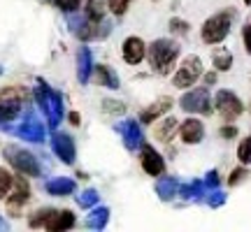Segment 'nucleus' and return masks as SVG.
Listing matches in <instances>:
<instances>
[{"label": "nucleus", "mask_w": 251, "mask_h": 232, "mask_svg": "<svg viewBox=\"0 0 251 232\" xmlns=\"http://www.w3.org/2000/svg\"><path fill=\"white\" fill-rule=\"evenodd\" d=\"M14 135L24 137L28 142H42V139H45V125L40 123V121H35V118H28V121H24V123L14 130Z\"/></svg>", "instance_id": "f8f14e48"}, {"label": "nucleus", "mask_w": 251, "mask_h": 232, "mask_svg": "<svg viewBox=\"0 0 251 232\" xmlns=\"http://www.w3.org/2000/svg\"><path fill=\"white\" fill-rule=\"evenodd\" d=\"M233 19H235L233 9H224V12L214 14L212 19H207L205 26H202V40H205L207 45H219V42H224L226 35H228V30H230Z\"/></svg>", "instance_id": "7ed1b4c3"}, {"label": "nucleus", "mask_w": 251, "mask_h": 232, "mask_svg": "<svg viewBox=\"0 0 251 232\" xmlns=\"http://www.w3.org/2000/svg\"><path fill=\"white\" fill-rule=\"evenodd\" d=\"M28 200H30V188H28V181L24 177H14V184H12V193L7 197V214L9 216H19V211L24 209Z\"/></svg>", "instance_id": "0eeeda50"}, {"label": "nucleus", "mask_w": 251, "mask_h": 232, "mask_svg": "<svg viewBox=\"0 0 251 232\" xmlns=\"http://www.w3.org/2000/svg\"><path fill=\"white\" fill-rule=\"evenodd\" d=\"M72 190H75V181H72V179L58 177V179L47 181V193H49V195H70Z\"/></svg>", "instance_id": "6ab92c4d"}, {"label": "nucleus", "mask_w": 251, "mask_h": 232, "mask_svg": "<svg viewBox=\"0 0 251 232\" xmlns=\"http://www.w3.org/2000/svg\"><path fill=\"white\" fill-rule=\"evenodd\" d=\"M91 68H93V61H91V51L86 49V46H81L79 54H77V77H79L81 84H86V81H89Z\"/></svg>", "instance_id": "a211bd4d"}, {"label": "nucleus", "mask_w": 251, "mask_h": 232, "mask_svg": "<svg viewBox=\"0 0 251 232\" xmlns=\"http://www.w3.org/2000/svg\"><path fill=\"white\" fill-rule=\"evenodd\" d=\"M70 123L72 125H79V114H77V112H72V114H70Z\"/></svg>", "instance_id": "c9c22d12"}, {"label": "nucleus", "mask_w": 251, "mask_h": 232, "mask_svg": "<svg viewBox=\"0 0 251 232\" xmlns=\"http://www.w3.org/2000/svg\"><path fill=\"white\" fill-rule=\"evenodd\" d=\"M247 2H251V0H247Z\"/></svg>", "instance_id": "58836bf2"}, {"label": "nucleus", "mask_w": 251, "mask_h": 232, "mask_svg": "<svg viewBox=\"0 0 251 232\" xmlns=\"http://www.w3.org/2000/svg\"><path fill=\"white\" fill-rule=\"evenodd\" d=\"M119 133L124 135V142L128 149H137L140 144H142V133H140V128L135 121H126V123L119 125Z\"/></svg>", "instance_id": "dca6fc26"}, {"label": "nucleus", "mask_w": 251, "mask_h": 232, "mask_svg": "<svg viewBox=\"0 0 251 232\" xmlns=\"http://www.w3.org/2000/svg\"><path fill=\"white\" fill-rule=\"evenodd\" d=\"M149 63H151L153 72L158 74H168L172 70V63L177 61L179 56V46L175 45L172 40H156L149 45Z\"/></svg>", "instance_id": "f257e3e1"}, {"label": "nucleus", "mask_w": 251, "mask_h": 232, "mask_svg": "<svg viewBox=\"0 0 251 232\" xmlns=\"http://www.w3.org/2000/svg\"><path fill=\"white\" fill-rule=\"evenodd\" d=\"M212 61H214V65L219 70H228V68L233 65V56L228 54L226 49H216L214 56H212Z\"/></svg>", "instance_id": "b1692460"}, {"label": "nucleus", "mask_w": 251, "mask_h": 232, "mask_svg": "<svg viewBox=\"0 0 251 232\" xmlns=\"http://www.w3.org/2000/svg\"><path fill=\"white\" fill-rule=\"evenodd\" d=\"M28 100V91L21 86H7L0 91V123L14 121Z\"/></svg>", "instance_id": "f03ea898"}, {"label": "nucleus", "mask_w": 251, "mask_h": 232, "mask_svg": "<svg viewBox=\"0 0 251 232\" xmlns=\"http://www.w3.org/2000/svg\"><path fill=\"white\" fill-rule=\"evenodd\" d=\"M147 56V45L140 37H128L124 42V61L128 65H137L142 63V58Z\"/></svg>", "instance_id": "9b49d317"}, {"label": "nucleus", "mask_w": 251, "mask_h": 232, "mask_svg": "<svg viewBox=\"0 0 251 232\" xmlns=\"http://www.w3.org/2000/svg\"><path fill=\"white\" fill-rule=\"evenodd\" d=\"M181 107L186 112H200V114H207L209 112V95H207L205 89H198V91H191L181 98Z\"/></svg>", "instance_id": "1a4fd4ad"}, {"label": "nucleus", "mask_w": 251, "mask_h": 232, "mask_svg": "<svg viewBox=\"0 0 251 232\" xmlns=\"http://www.w3.org/2000/svg\"><path fill=\"white\" fill-rule=\"evenodd\" d=\"M51 146H54V153L61 158L63 162H75V142H72V137L70 135H65V133H56L54 135V139H51Z\"/></svg>", "instance_id": "9d476101"}, {"label": "nucleus", "mask_w": 251, "mask_h": 232, "mask_svg": "<svg viewBox=\"0 0 251 232\" xmlns=\"http://www.w3.org/2000/svg\"><path fill=\"white\" fill-rule=\"evenodd\" d=\"M96 202H98V193H96V190H84V193L79 195V205L81 207H93Z\"/></svg>", "instance_id": "c85d7f7f"}, {"label": "nucleus", "mask_w": 251, "mask_h": 232, "mask_svg": "<svg viewBox=\"0 0 251 232\" xmlns=\"http://www.w3.org/2000/svg\"><path fill=\"white\" fill-rule=\"evenodd\" d=\"M130 7V0H109V9H112V14H126V9Z\"/></svg>", "instance_id": "bb28decb"}, {"label": "nucleus", "mask_w": 251, "mask_h": 232, "mask_svg": "<svg viewBox=\"0 0 251 232\" xmlns=\"http://www.w3.org/2000/svg\"><path fill=\"white\" fill-rule=\"evenodd\" d=\"M237 158L247 165V162H251V139H244L242 144H240V151H237Z\"/></svg>", "instance_id": "cd10ccee"}, {"label": "nucleus", "mask_w": 251, "mask_h": 232, "mask_svg": "<svg viewBox=\"0 0 251 232\" xmlns=\"http://www.w3.org/2000/svg\"><path fill=\"white\" fill-rule=\"evenodd\" d=\"M200 72H202V63H200V58L188 56L186 61L181 63L179 70L175 72V86H177V89H188V86H193L196 79L200 77Z\"/></svg>", "instance_id": "423d86ee"}, {"label": "nucleus", "mask_w": 251, "mask_h": 232, "mask_svg": "<svg viewBox=\"0 0 251 232\" xmlns=\"http://www.w3.org/2000/svg\"><path fill=\"white\" fill-rule=\"evenodd\" d=\"M81 0H63V9L65 12H75V9H79Z\"/></svg>", "instance_id": "7c9ffc66"}, {"label": "nucleus", "mask_w": 251, "mask_h": 232, "mask_svg": "<svg viewBox=\"0 0 251 232\" xmlns=\"http://www.w3.org/2000/svg\"><path fill=\"white\" fill-rule=\"evenodd\" d=\"M172 186H175L172 181H161V184H158V193H161L163 197H170L172 195Z\"/></svg>", "instance_id": "c756f323"}, {"label": "nucleus", "mask_w": 251, "mask_h": 232, "mask_svg": "<svg viewBox=\"0 0 251 232\" xmlns=\"http://www.w3.org/2000/svg\"><path fill=\"white\" fill-rule=\"evenodd\" d=\"M216 109H219V114L224 116V121H235L237 116L242 114V102L230 91H221L216 95Z\"/></svg>", "instance_id": "6e6552de"}, {"label": "nucleus", "mask_w": 251, "mask_h": 232, "mask_svg": "<svg viewBox=\"0 0 251 232\" xmlns=\"http://www.w3.org/2000/svg\"><path fill=\"white\" fill-rule=\"evenodd\" d=\"M72 225H75V214L65 209V211H54V214L49 216V221L45 223V228L51 232H61V230L72 228Z\"/></svg>", "instance_id": "2eb2a0df"}, {"label": "nucleus", "mask_w": 251, "mask_h": 232, "mask_svg": "<svg viewBox=\"0 0 251 232\" xmlns=\"http://www.w3.org/2000/svg\"><path fill=\"white\" fill-rule=\"evenodd\" d=\"M5 158H7V162L14 170H19L21 174H26V177H40V172H42L35 156L24 151V149H19V146H14V144L5 149Z\"/></svg>", "instance_id": "39448f33"}, {"label": "nucleus", "mask_w": 251, "mask_h": 232, "mask_svg": "<svg viewBox=\"0 0 251 232\" xmlns=\"http://www.w3.org/2000/svg\"><path fill=\"white\" fill-rule=\"evenodd\" d=\"M93 79H96V84H100V86H109V89H117L119 86L117 74L109 70L107 65H98L96 72H93Z\"/></svg>", "instance_id": "aec40b11"}, {"label": "nucleus", "mask_w": 251, "mask_h": 232, "mask_svg": "<svg viewBox=\"0 0 251 232\" xmlns=\"http://www.w3.org/2000/svg\"><path fill=\"white\" fill-rule=\"evenodd\" d=\"M175 130H177V118L168 116V118H163L161 123H158V128L153 130V135H156L161 142H170V137L175 135Z\"/></svg>", "instance_id": "412c9836"}, {"label": "nucleus", "mask_w": 251, "mask_h": 232, "mask_svg": "<svg viewBox=\"0 0 251 232\" xmlns=\"http://www.w3.org/2000/svg\"><path fill=\"white\" fill-rule=\"evenodd\" d=\"M244 45H247V51L251 54V23L244 26Z\"/></svg>", "instance_id": "2f4dec72"}, {"label": "nucleus", "mask_w": 251, "mask_h": 232, "mask_svg": "<svg viewBox=\"0 0 251 232\" xmlns=\"http://www.w3.org/2000/svg\"><path fill=\"white\" fill-rule=\"evenodd\" d=\"M170 26H172V30H179V33H186V23H184V21H177V19H175V21L170 23Z\"/></svg>", "instance_id": "72a5a7b5"}, {"label": "nucleus", "mask_w": 251, "mask_h": 232, "mask_svg": "<svg viewBox=\"0 0 251 232\" xmlns=\"http://www.w3.org/2000/svg\"><path fill=\"white\" fill-rule=\"evenodd\" d=\"M5 228H7V225H5V221H0V230H5Z\"/></svg>", "instance_id": "4c0bfd02"}, {"label": "nucleus", "mask_w": 251, "mask_h": 232, "mask_svg": "<svg viewBox=\"0 0 251 232\" xmlns=\"http://www.w3.org/2000/svg\"><path fill=\"white\" fill-rule=\"evenodd\" d=\"M244 177H247V172H244V170H237L235 174H230V184H240Z\"/></svg>", "instance_id": "473e14b6"}, {"label": "nucleus", "mask_w": 251, "mask_h": 232, "mask_svg": "<svg viewBox=\"0 0 251 232\" xmlns=\"http://www.w3.org/2000/svg\"><path fill=\"white\" fill-rule=\"evenodd\" d=\"M142 167H144V172L151 174V177L163 174V158L153 151L151 146H142Z\"/></svg>", "instance_id": "4468645a"}, {"label": "nucleus", "mask_w": 251, "mask_h": 232, "mask_svg": "<svg viewBox=\"0 0 251 232\" xmlns=\"http://www.w3.org/2000/svg\"><path fill=\"white\" fill-rule=\"evenodd\" d=\"M12 184H14V177L5 167H0V197H5L12 190Z\"/></svg>", "instance_id": "a878e982"}, {"label": "nucleus", "mask_w": 251, "mask_h": 232, "mask_svg": "<svg viewBox=\"0 0 251 232\" xmlns=\"http://www.w3.org/2000/svg\"><path fill=\"white\" fill-rule=\"evenodd\" d=\"M49 2H54V5H61L63 7V0H49Z\"/></svg>", "instance_id": "e433bc0d"}, {"label": "nucleus", "mask_w": 251, "mask_h": 232, "mask_svg": "<svg viewBox=\"0 0 251 232\" xmlns=\"http://www.w3.org/2000/svg\"><path fill=\"white\" fill-rule=\"evenodd\" d=\"M84 17L93 21V23H100L102 17H105V9H102V0H89L86 2V14Z\"/></svg>", "instance_id": "4be33fe9"}, {"label": "nucleus", "mask_w": 251, "mask_h": 232, "mask_svg": "<svg viewBox=\"0 0 251 232\" xmlns=\"http://www.w3.org/2000/svg\"><path fill=\"white\" fill-rule=\"evenodd\" d=\"M35 98L37 102H40V107H42V112L47 114V118H49V123L58 125L63 118V102H61V95L58 93H54V91L47 86L45 81H37L35 86Z\"/></svg>", "instance_id": "20e7f679"}, {"label": "nucleus", "mask_w": 251, "mask_h": 232, "mask_svg": "<svg viewBox=\"0 0 251 232\" xmlns=\"http://www.w3.org/2000/svg\"><path fill=\"white\" fill-rule=\"evenodd\" d=\"M221 135H224V137H235V135H237V130H235V128H224V130H221Z\"/></svg>", "instance_id": "f704fd0d"}, {"label": "nucleus", "mask_w": 251, "mask_h": 232, "mask_svg": "<svg viewBox=\"0 0 251 232\" xmlns=\"http://www.w3.org/2000/svg\"><path fill=\"white\" fill-rule=\"evenodd\" d=\"M170 107H172V100L170 98H161L158 102H153L151 107L144 109L142 114H140V121H142V123H151V121H156L158 116L165 114Z\"/></svg>", "instance_id": "f3484780"}, {"label": "nucleus", "mask_w": 251, "mask_h": 232, "mask_svg": "<svg viewBox=\"0 0 251 232\" xmlns=\"http://www.w3.org/2000/svg\"><path fill=\"white\" fill-rule=\"evenodd\" d=\"M179 135L186 144H198L202 139V135H205V128H202V123H200L198 118H188V121L181 123Z\"/></svg>", "instance_id": "ddd939ff"}, {"label": "nucleus", "mask_w": 251, "mask_h": 232, "mask_svg": "<svg viewBox=\"0 0 251 232\" xmlns=\"http://www.w3.org/2000/svg\"><path fill=\"white\" fill-rule=\"evenodd\" d=\"M51 214H54V209H40V211H35V216H30L28 223H30V228H45Z\"/></svg>", "instance_id": "393cba45"}, {"label": "nucleus", "mask_w": 251, "mask_h": 232, "mask_svg": "<svg viewBox=\"0 0 251 232\" xmlns=\"http://www.w3.org/2000/svg\"><path fill=\"white\" fill-rule=\"evenodd\" d=\"M107 218H109V211L105 209V207H98L96 211H91L89 214V225L91 228H96V230H100V228H105Z\"/></svg>", "instance_id": "5701e85b"}]
</instances>
